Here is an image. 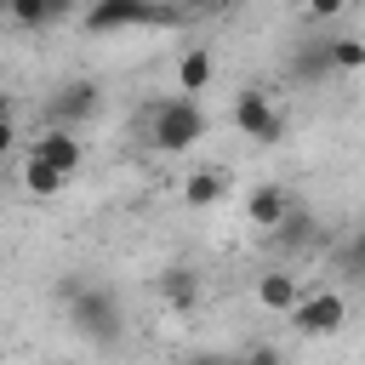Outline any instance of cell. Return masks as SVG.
<instances>
[{
    "instance_id": "1",
    "label": "cell",
    "mask_w": 365,
    "mask_h": 365,
    "mask_svg": "<svg viewBox=\"0 0 365 365\" xmlns=\"http://www.w3.org/2000/svg\"><path fill=\"white\" fill-rule=\"evenodd\" d=\"M63 302H68V325H74V336H86V342H97V348L120 342L125 314H120V297H114L108 285H91V279H63Z\"/></svg>"
},
{
    "instance_id": "2",
    "label": "cell",
    "mask_w": 365,
    "mask_h": 365,
    "mask_svg": "<svg viewBox=\"0 0 365 365\" xmlns=\"http://www.w3.org/2000/svg\"><path fill=\"white\" fill-rule=\"evenodd\" d=\"M200 137H205V108H200V97H171V103H160V108L148 114V143H154L160 154H188Z\"/></svg>"
},
{
    "instance_id": "3",
    "label": "cell",
    "mask_w": 365,
    "mask_h": 365,
    "mask_svg": "<svg viewBox=\"0 0 365 365\" xmlns=\"http://www.w3.org/2000/svg\"><path fill=\"white\" fill-rule=\"evenodd\" d=\"M182 17V6L171 0H91L86 6V29L91 34H120V29H143V23H171Z\"/></svg>"
},
{
    "instance_id": "4",
    "label": "cell",
    "mask_w": 365,
    "mask_h": 365,
    "mask_svg": "<svg viewBox=\"0 0 365 365\" xmlns=\"http://www.w3.org/2000/svg\"><path fill=\"white\" fill-rule=\"evenodd\" d=\"M285 319H291L297 336H336L342 319H348V297L342 291H308L285 308Z\"/></svg>"
},
{
    "instance_id": "5",
    "label": "cell",
    "mask_w": 365,
    "mask_h": 365,
    "mask_svg": "<svg viewBox=\"0 0 365 365\" xmlns=\"http://www.w3.org/2000/svg\"><path fill=\"white\" fill-rule=\"evenodd\" d=\"M234 125H240V137H251V143H279V137H285V114L274 108V97H268L262 86H245V91L234 97Z\"/></svg>"
},
{
    "instance_id": "6",
    "label": "cell",
    "mask_w": 365,
    "mask_h": 365,
    "mask_svg": "<svg viewBox=\"0 0 365 365\" xmlns=\"http://www.w3.org/2000/svg\"><path fill=\"white\" fill-rule=\"evenodd\" d=\"M291 211H297V205H291L285 182H251V194H245V222H251V228L274 234V228H279Z\"/></svg>"
},
{
    "instance_id": "7",
    "label": "cell",
    "mask_w": 365,
    "mask_h": 365,
    "mask_svg": "<svg viewBox=\"0 0 365 365\" xmlns=\"http://www.w3.org/2000/svg\"><path fill=\"white\" fill-rule=\"evenodd\" d=\"M200 268H188V262H177V268H165L160 274V297H165V308L171 314H194L200 308Z\"/></svg>"
},
{
    "instance_id": "8",
    "label": "cell",
    "mask_w": 365,
    "mask_h": 365,
    "mask_svg": "<svg viewBox=\"0 0 365 365\" xmlns=\"http://www.w3.org/2000/svg\"><path fill=\"white\" fill-rule=\"evenodd\" d=\"M17 182H23V194H29V200H51V194H63V188H68V171H57L46 154H34V148H29V160H23V171H17Z\"/></svg>"
},
{
    "instance_id": "9",
    "label": "cell",
    "mask_w": 365,
    "mask_h": 365,
    "mask_svg": "<svg viewBox=\"0 0 365 365\" xmlns=\"http://www.w3.org/2000/svg\"><path fill=\"white\" fill-rule=\"evenodd\" d=\"M34 154H46V160H51L57 171H68V177H74V171H80V160H86V148H80V137H74L68 125L40 131V137H34Z\"/></svg>"
},
{
    "instance_id": "10",
    "label": "cell",
    "mask_w": 365,
    "mask_h": 365,
    "mask_svg": "<svg viewBox=\"0 0 365 365\" xmlns=\"http://www.w3.org/2000/svg\"><path fill=\"white\" fill-rule=\"evenodd\" d=\"M97 103H103L97 80H68V86L51 97V114H57V120H91V114H97Z\"/></svg>"
},
{
    "instance_id": "11",
    "label": "cell",
    "mask_w": 365,
    "mask_h": 365,
    "mask_svg": "<svg viewBox=\"0 0 365 365\" xmlns=\"http://www.w3.org/2000/svg\"><path fill=\"white\" fill-rule=\"evenodd\" d=\"M217 200H228V171L205 165V171L182 177V205H188V211H211Z\"/></svg>"
},
{
    "instance_id": "12",
    "label": "cell",
    "mask_w": 365,
    "mask_h": 365,
    "mask_svg": "<svg viewBox=\"0 0 365 365\" xmlns=\"http://www.w3.org/2000/svg\"><path fill=\"white\" fill-rule=\"evenodd\" d=\"M74 11V0H6V17L17 29H51Z\"/></svg>"
},
{
    "instance_id": "13",
    "label": "cell",
    "mask_w": 365,
    "mask_h": 365,
    "mask_svg": "<svg viewBox=\"0 0 365 365\" xmlns=\"http://www.w3.org/2000/svg\"><path fill=\"white\" fill-rule=\"evenodd\" d=\"M291 74L308 80V86L331 80V74H336V68H331V46H325V40H302V46L291 51Z\"/></svg>"
},
{
    "instance_id": "14",
    "label": "cell",
    "mask_w": 365,
    "mask_h": 365,
    "mask_svg": "<svg viewBox=\"0 0 365 365\" xmlns=\"http://www.w3.org/2000/svg\"><path fill=\"white\" fill-rule=\"evenodd\" d=\"M211 86V51L205 46H188L182 57H177V91L182 97H200Z\"/></svg>"
},
{
    "instance_id": "15",
    "label": "cell",
    "mask_w": 365,
    "mask_h": 365,
    "mask_svg": "<svg viewBox=\"0 0 365 365\" xmlns=\"http://www.w3.org/2000/svg\"><path fill=\"white\" fill-rule=\"evenodd\" d=\"M297 297H302V291H297V279H291V274H279V268H268V274L257 279V302H262L268 314H279V319H285V308H291Z\"/></svg>"
},
{
    "instance_id": "16",
    "label": "cell",
    "mask_w": 365,
    "mask_h": 365,
    "mask_svg": "<svg viewBox=\"0 0 365 365\" xmlns=\"http://www.w3.org/2000/svg\"><path fill=\"white\" fill-rule=\"evenodd\" d=\"M325 46H331V68H336V74H359V68H365V40L336 34V40H325Z\"/></svg>"
},
{
    "instance_id": "17",
    "label": "cell",
    "mask_w": 365,
    "mask_h": 365,
    "mask_svg": "<svg viewBox=\"0 0 365 365\" xmlns=\"http://www.w3.org/2000/svg\"><path fill=\"white\" fill-rule=\"evenodd\" d=\"M336 268H342L348 279H365V228H359V234H354V240L342 245V257H336Z\"/></svg>"
},
{
    "instance_id": "18",
    "label": "cell",
    "mask_w": 365,
    "mask_h": 365,
    "mask_svg": "<svg viewBox=\"0 0 365 365\" xmlns=\"http://www.w3.org/2000/svg\"><path fill=\"white\" fill-rule=\"evenodd\" d=\"M342 6H348V0H308V17H314V23H325V17H336Z\"/></svg>"
},
{
    "instance_id": "19",
    "label": "cell",
    "mask_w": 365,
    "mask_h": 365,
    "mask_svg": "<svg viewBox=\"0 0 365 365\" xmlns=\"http://www.w3.org/2000/svg\"><path fill=\"white\" fill-rule=\"evenodd\" d=\"M11 148H17V120L0 114V154H11Z\"/></svg>"
},
{
    "instance_id": "20",
    "label": "cell",
    "mask_w": 365,
    "mask_h": 365,
    "mask_svg": "<svg viewBox=\"0 0 365 365\" xmlns=\"http://www.w3.org/2000/svg\"><path fill=\"white\" fill-rule=\"evenodd\" d=\"M182 6V17H194V11H222V6H234V0H177Z\"/></svg>"
},
{
    "instance_id": "21",
    "label": "cell",
    "mask_w": 365,
    "mask_h": 365,
    "mask_svg": "<svg viewBox=\"0 0 365 365\" xmlns=\"http://www.w3.org/2000/svg\"><path fill=\"white\" fill-rule=\"evenodd\" d=\"M0 114H11V91H0Z\"/></svg>"
}]
</instances>
